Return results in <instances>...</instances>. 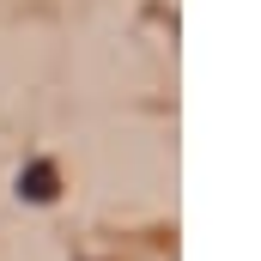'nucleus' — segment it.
I'll return each mask as SVG.
<instances>
[{"mask_svg":"<svg viewBox=\"0 0 261 261\" xmlns=\"http://www.w3.org/2000/svg\"><path fill=\"white\" fill-rule=\"evenodd\" d=\"M18 195H31V200H55V164H49V158L24 164V170H18Z\"/></svg>","mask_w":261,"mask_h":261,"instance_id":"obj_1","label":"nucleus"}]
</instances>
